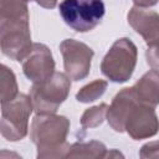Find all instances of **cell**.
Returning <instances> with one entry per match:
<instances>
[{"label": "cell", "mask_w": 159, "mask_h": 159, "mask_svg": "<svg viewBox=\"0 0 159 159\" xmlns=\"http://www.w3.org/2000/svg\"><path fill=\"white\" fill-rule=\"evenodd\" d=\"M70 120L55 113L36 114L30 128V139L37 147V158H65L70 144L66 142Z\"/></svg>", "instance_id": "1"}, {"label": "cell", "mask_w": 159, "mask_h": 159, "mask_svg": "<svg viewBox=\"0 0 159 159\" xmlns=\"http://www.w3.org/2000/svg\"><path fill=\"white\" fill-rule=\"evenodd\" d=\"M138 50L132 40L122 37L114 41L102 60L101 71L112 82H127L137 65Z\"/></svg>", "instance_id": "2"}, {"label": "cell", "mask_w": 159, "mask_h": 159, "mask_svg": "<svg viewBox=\"0 0 159 159\" xmlns=\"http://www.w3.org/2000/svg\"><path fill=\"white\" fill-rule=\"evenodd\" d=\"M71 89V78L62 72H55L50 78L40 83H32L30 97L36 114L56 113L66 101Z\"/></svg>", "instance_id": "3"}, {"label": "cell", "mask_w": 159, "mask_h": 159, "mask_svg": "<svg viewBox=\"0 0 159 159\" xmlns=\"http://www.w3.org/2000/svg\"><path fill=\"white\" fill-rule=\"evenodd\" d=\"M58 11L67 26L77 32L93 30L106 14L103 0H62Z\"/></svg>", "instance_id": "4"}, {"label": "cell", "mask_w": 159, "mask_h": 159, "mask_svg": "<svg viewBox=\"0 0 159 159\" xmlns=\"http://www.w3.org/2000/svg\"><path fill=\"white\" fill-rule=\"evenodd\" d=\"M30 16L0 19V46L5 56L22 61L31 51Z\"/></svg>", "instance_id": "5"}, {"label": "cell", "mask_w": 159, "mask_h": 159, "mask_svg": "<svg viewBox=\"0 0 159 159\" xmlns=\"http://www.w3.org/2000/svg\"><path fill=\"white\" fill-rule=\"evenodd\" d=\"M32 111L31 97L24 93H19L14 99L1 103V135L10 142L24 139L29 130V119Z\"/></svg>", "instance_id": "6"}, {"label": "cell", "mask_w": 159, "mask_h": 159, "mask_svg": "<svg viewBox=\"0 0 159 159\" xmlns=\"http://www.w3.org/2000/svg\"><path fill=\"white\" fill-rule=\"evenodd\" d=\"M60 50L63 57L65 73L73 81L86 78L91 70V61L94 55L93 50L88 45L73 39L63 40Z\"/></svg>", "instance_id": "7"}, {"label": "cell", "mask_w": 159, "mask_h": 159, "mask_svg": "<svg viewBox=\"0 0 159 159\" xmlns=\"http://www.w3.org/2000/svg\"><path fill=\"white\" fill-rule=\"evenodd\" d=\"M22 71L32 83H40L55 73V61L50 48L35 42L30 53L22 60Z\"/></svg>", "instance_id": "8"}, {"label": "cell", "mask_w": 159, "mask_h": 159, "mask_svg": "<svg viewBox=\"0 0 159 159\" xmlns=\"http://www.w3.org/2000/svg\"><path fill=\"white\" fill-rule=\"evenodd\" d=\"M124 130L134 139H147L159 132V119L153 107L137 103L127 117Z\"/></svg>", "instance_id": "9"}, {"label": "cell", "mask_w": 159, "mask_h": 159, "mask_svg": "<svg viewBox=\"0 0 159 159\" xmlns=\"http://www.w3.org/2000/svg\"><path fill=\"white\" fill-rule=\"evenodd\" d=\"M137 103L138 102L133 87H125L114 96L106 114V118L113 130L119 133L124 132V124L127 117Z\"/></svg>", "instance_id": "10"}, {"label": "cell", "mask_w": 159, "mask_h": 159, "mask_svg": "<svg viewBox=\"0 0 159 159\" xmlns=\"http://www.w3.org/2000/svg\"><path fill=\"white\" fill-rule=\"evenodd\" d=\"M128 24L148 43L159 37V14L153 10L133 6L128 12Z\"/></svg>", "instance_id": "11"}, {"label": "cell", "mask_w": 159, "mask_h": 159, "mask_svg": "<svg viewBox=\"0 0 159 159\" xmlns=\"http://www.w3.org/2000/svg\"><path fill=\"white\" fill-rule=\"evenodd\" d=\"M132 87L139 104L153 108L159 104V70H149Z\"/></svg>", "instance_id": "12"}, {"label": "cell", "mask_w": 159, "mask_h": 159, "mask_svg": "<svg viewBox=\"0 0 159 159\" xmlns=\"http://www.w3.org/2000/svg\"><path fill=\"white\" fill-rule=\"evenodd\" d=\"M107 148L98 140L77 142L70 145L65 158H106Z\"/></svg>", "instance_id": "13"}, {"label": "cell", "mask_w": 159, "mask_h": 159, "mask_svg": "<svg viewBox=\"0 0 159 159\" xmlns=\"http://www.w3.org/2000/svg\"><path fill=\"white\" fill-rule=\"evenodd\" d=\"M17 82L15 73L6 65H1V75H0V97L1 103L9 102L14 99L17 94Z\"/></svg>", "instance_id": "14"}, {"label": "cell", "mask_w": 159, "mask_h": 159, "mask_svg": "<svg viewBox=\"0 0 159 159\" xmlns=\"http://www.w3.org/2000/svg\"><path fill=\"white\" fill-rule=\"evenodd\" d=\"M107 81L104 80H96L86 86H83L77 93H76V99L78 102L82 103H89L93 102L96 99H98L99 97L103 96V93L107 89Z\"/></svg>", "instance_id": "15"}, {"label": "cell", "mask_w": 159, "mask_h": 159, "mask_svg": "<svg viewBox=\"0 0 159 159\" xmlns=\"http://www.w3.org/2000/svg\"><path fill=\"white\" fill-rule=\"evenodd\" d=\"M107 109H108V106L106 103H101L86 109L81 117V127L83 129H88V128L91 129L101 125L106 118Z\"/></svg>", "instance_id": "16"}, {"label": "cell", "mask_w": 159, "mask_h": 159, "mask_svg": "<svg viewBox=\"0 0 159 159\" xmlns=\"http://www.w3.org/2000/svg\"><path fill=\"white\" fill-rule=\"evenodd\" d=\"M147 62L152 68L159 70V37L152 42L148 43L147 51H145Z\"/></svg>", "instance_id": "17"}, {"label": "cell", "mask_w": 159, "mask_h": 159, "mask_svg": "<svg viewBox=\"0 0 159 159\" xmlns=\"http://www.w3.org/2000/svg\"><path fill=\"white\" fill-rule=\"evenodd\" d=\"M140 158H159V140L149 142L140 148Z\"/></svg>", "instance_id": "18"}, {"label": "cell", "mask_w": 159, "mask_h": 159, "mask_svg": "<svg viewBox=\"0 0 159 159\" xmlns=\"http://www.w3.org/2000/svg\"><path fill=\"white\" fill-rule=\"evenodd\" d=\"M159 0H133L134 6H139V7H150L158 4Z\"/></svg>", "instance_id": "19"}, {"label": "cell", "mask_w": 159, "mask_h": 159, "mask_svg": "<svg viewBox=\"0 0 159 159\" xmlns=\"http://www.w3.org/2000/svg\"><path fill=\"white\" fill-rule=\"evenodd\" d=\"M35 1L45 9H53L57 4V0H35Z\"/></svg>", "instance_id": "20"}]
</instances>
